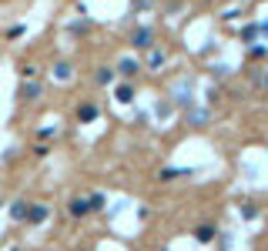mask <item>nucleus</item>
I'll return each instance as SVG.
<instances>
[{
	"label": "nucleus",
	"mask_w": 268,
	"mask_h": 251,
	"mask_svg": "<svg viewBox=\"0 0 268 251\" xmlns=\"http://www.w3.org/2000/svg\"><path fill=\"white\" fill-rule=\"evenodd\" d=\"M131 47H138V50H151V47H154V30H151V27H138V30H131Z\"/></svg>",
	"instance_id": "nucleus-1"
},
{
	"label": "nucleus",
	"mask_w": 268,
	"mask_h": 251,
	"mask_svg": "<svg viewBox=\"0 0 268 251\" xmlns=\"http://www.w3.org/2000/svg\"><path fill=\"white\" fill-rule=\"evenodd\" d=\"M194 238H198L201 244H208V241L218 238V228H212V224H201V228H194Z\"/></svg>",
	"instance_id": "nucleus-2"
},
{
	"label": "nucleus",
	"mask_w": 268,
	"mask_h": 251,
	"mask_svg": "<svg viewBox=\"0 0 268 251\" xmlns=\"http://www.w3.org/2000/svg\"><path fill=\"white\" fill-rule=\"evenodd\" d=\"M138 70H141V67H138V60H131V57H124L121 64H118V74L121 77H134Z\"/></svg>",
	"instance_id": "nucleus-3"
},
{
	"label": "nucleus",
	"mask_w": 268,
	"mask_h": 251,
	"mask_svg": "<svg viewBox=\"0 0 268 251\" xmlns=\"http://www.w3.org/2000/svg\"><path fill=\"white\" fill-rule=\"evenodd\" d=\"M37 94H40V84H24L20 88V100H37Z\"/></svg>",
	"instance_id": "nucleus-4"
},
{
	"label": "nucleus",
	"mask_w": 268,
	"mask_h": 251,
	"mask_svg": "<svg viewBox=\"0 0 268 251\" xmlns=\"http://www.w3.org/2000/svg\"><path fill=\"white\" fill-rule=\"evenodd\" d=\"M118 100H121V104H131L134 100V88L131 84H121V88H118Z\"/></svg>",
	"instance_id": "nucleus-5"
},
{
	"label": "nucleus",
	"mask_w": 268,
	"mask_h": 251,
	"mask_svg": "<svg viewBox=\"0 0 268 251\" xmlns=\"http://www.w3.org/2000/svg\"><path fill=\"white\" fill-rule=\"evenodd\" d=\"M78 118L84 120V124H88V120H94V118H98V108H94V104H84V108L78 110Z\"/></svg>",
	"instance_id": "nucleus-6"
},
{
	"label": "nucleus",
	"mask_w": 268,
	"mask_h": 251,
	"mask_svg": "<svg viewBox=\"0 0 268 251\" xmlns=\"http://www.w3.org/2000/svg\"><path fill=\"white\" fill-rule=\"evenodd\" d=\"M255 37H258V24H248L245 30H242V40L245 44H255Z\"/></svg>",
	"instance_id": "nucleus-7"
},
{
	"label": "nucleus",
	"mask_w": 268,
	"mask_h": 251,
	"mask_svg": "<svg viewBox=\"0 0 268 251\" xmlns=\"http://www.w3.org/2000/svg\"><path fill=\"white\" fill-rule=\"evenodd\" d=\"M88 211H90V201H74V204H70V214H78V218L88 214Z\"/></svg>",
	"instance_id": "nucleus-8"
},
{
	"label": "nucleus",
	"mask_w": 268,
	"mask_h": 251,
	"mask_svg": "<svg viewBox=\"0 0 268 251\" xmlns=\"http://www.w3.org/2000/svg\"><path fill=\"white\" fill-rule=\"evenodd\" d=\"M111 80H114V70L111 67H100L98 70V84H111Z\"/></svg>",
	"instance_id": "nucleus-9"
},
{
	"label": "nucleus",
	"mask_w": 268,
	"mask_h": 251,
	"mask_svg": "<svg viewBox=\"0 0 268 251\" xmlns=\"http://www.w3.org/2000/svg\"><path fill=\"white\" fill-rule=\"evenodd\" d=\"M148 64H151V67H161V64H164V54L151 47V54H148Z\"/></svg>",
	"instance_id": "nucleus-10"
},
{
	"label": "nucleus",
	"mask_w": 268,
	"mask_h": 251,
	"mask_svg": "<svg viewBox=\"0 0 268 251\" xmlns=\"http://www.w3.org/2000/svg\"><path fill=\"white\" fill-rule=\"evenodd\" d=\"M20 77H24V80H30V77H37V67L24 64V67H20Z\"/></svg>",
	"instance_id": "nucleus-11"
},
{
	"label": "nucleus",
	"mask_w": 268,
	"mask_h": 251,
	"mask_svg": "<svg viewBox=\"0 0 268 251\" xmlns=\"http://www.w3.org/2000/svg\"><path fill=\"white\" fill-rule=\"evenodd\" d=\"M24 214H27V201H17L14 204V218H24Z\"/></svg>",
	"instance_id": "nucleus-12"
},
{
	"label": "nucleus",
	"mask_w": 268,
	"mask_h": 251,
	"mask_svg": "<svg viewBox=\"0 0 268 251\" xmlns=\"http://www.w3.org/2000/svg\"><path fill=\"white\" fill-rule=\"evenodd\" d=\"M47 218V208H34L30 211V221H44Z\"/></svg>",
	"instance_id": "nucleus-13"
},
{
	"label": "nucleus",
	"mask_w": 268,
	"mask_h": 251,
	"mask_svg": "<svg viewBox=\"0 0 268 251\" xmlns=\"http://www.w3.org/2000/svg\"><path fill=\"white\" fill-rule=\"evenodd\" d=\"M20 34H24V27H20V24H17V27H10V30H7V40H17Z\"/></svg>",
	"instance_id": "nucleus-14"
},
{
	"label": "nucleus",
	"mask_w": 268,
	"mask_h": 251,
	"mask_svg": "<svg viewBox=\"0 0 268 251\" xmlns=\"http://www.w3.org/2000/svg\"><path fill=\"white\" fill-rule=\"evenodd\" d=\"M57 77H60V80H67V77H70V67H67V64H57Z\"/></svg>",
	"instance_id": "nucleus-15"
},
{
	"label": "nucleus",
	"mask_w": 268,
	"mask_h": 251,
	"mask_svg": "<svg viewBox=\"0 0 268 251\" xmlns=\"http://www.w3.org/2000/svg\"><path fill=\"white\" fill-rule=\"evenodd\" d=\"M204 118H208L204 110H194V114H191V120H194V124H204Z\"/></svg>",
	"instance_id": "nucleus-16"
},
{
	"label": "nucleus",
	"mask_w": 268,
	"mask_h": 251,
	"mask_svg": "<svg viewBox=\"0 0 268 251\" xmlns=\"http://www.w3.org/2000/svg\"><path fill=\"white\" fill-rule=\"evenodd\" d=\"M242 214H245V218L252 221V218H255V214H258V211H255V208H252V204H245V208H242Z\"/></svg>",
	"instance_id": "nucleus-17"
},
{
	"label": "nucleus",
	"mask_w": 268,
	"mask_h": 251,
	"mask_svg": "<svg viewBox=\"0 0 268 251\" xmlns=\"http://www.w3.org/2000/svg\"><path fill=\"white\" fill-rule=\"evenodd\" d=\"M90 208H104V194H94V198H90Z\"/></svg>",
	"instance_id": "nucleus-18"
},
{
	"label": "nucleus",
	"mask_w": 268,
	"mask_h": 251,
	"mask_svg": "<svg viewBox=\"0 0 268 251\" xmlns=\"http://www.w3.org/2000/svg\"><path fill=\"white\" fill-rule=\"evenodd\" d=\"M255 80H258V84H262V88L268 90V74H265V77H255Z\"/></svg>",
	"instance_id": "nucleus-19"
}]
</instances>
